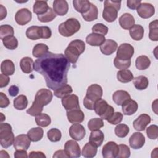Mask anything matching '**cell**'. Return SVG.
I'll list each match as a JSON object with an SVG mask.
<instances>
[{
    "label": "cell",
    "instance_id": "cell-1",
    "mask_svg": "<svg viewBox=\"0 0 158 158\" xmlns=\"http://www.w3.org/2000/svg\"><path fill=\"white\" fill-rule=\"evenodd\" d=\"M70 62L62 54L48 52L34 62V70L44 78L46 86L56 90L67 83Z\"/></svg>",
    "mask_w": 158,
    "mask_h": 158
},
{
    "label": "cell",
    "instance_id": "cell-2",
    "mask_svg": "<svg viewBox=\"0 0 158 158\" xmlns=\"http://www.w3.org/2000/svg\"><path fill=\"white\" fill-rule=\"evenodd\" d=\"M52 92L48 89L42 88L36 93L31 106L27 110V113L31 116H36L41 113L43 107L48 105L52 99Z\"/></svg>",
    "mask_w": 158,
    "mask_h": 158
},
{
    "label": "cell",
    "instance_id": "cell-3",
    "mask_svg": "<svg viewBox=\"0 0 158 158\" xmlns=\"http://www.w3.org/2000/svg\"><path fill=\"white\" fill-rule=\"evenodd\" d=\"M85 50V43L80 40L72 41L65 50V56L68 61L75 64L80 56Z\"/></svg>",
    "mask_w": 158,
    "mask_h": 158
},
{
    "label": "cell",
    "instance_id": "cell-4",
    "mask_svg": "<svg viewBox=\"0 0 158 158\" xmlns=\"http://www.w3.org/2000/svg\"><path fill=\"white\" fill-rule=\"evenodd\" d=\"M102 89L98 84H92L88 86L86 94L83 99L84 106L89 110H94L95 102L101 98Z\"/></svg>",
    "mask_w": 158,
    "mask_h": 158
},
{
    "label": "cell",
    "instance_id": "cell-5",
    "mask_svg": "<svg viewBox=\"0 0 158 158\" xmlns=\"http://www.w3.org/2000/svg\"><path fill=\"white\" fill-rule=\"evenodd\" d=\"M104 3L102 18L107 22H114L117 18L118 12L120 9L121 1L106 0Z\"/></svg>",
    "mask_w": 158,
    "mask_h": 158
},
{
    "label": "cell",
    "instance_id": "cell-6",
    "mask_svg": "<svg viewBox=\"0 0 158 158\" xmlns=\"http://www.w3.org/2000/svg\"><path fill=\"white\" fill-rule=\"evenodd\" d=\"M80 23L77 19L75 18H70L59 25L58 30L62 36L69 37L78 32L80 29Z\"/></svg>",
    "mask_w": 158,
    "mask_h": 158
},
{
    "label": "cell",
    "instance_id": "cell-7",
    "mask_svg": "<svg viewBox=\"0 0 158 158\" xmlns=\"http://www.w3.org/2000/svg\"><path fill=\"white\" fill-rule=\"evenodd\" d=\"M14 135L12 127L7 123L0 124V144L4 148H8L14 144Z\"/></svg>",
    "mask_w": 158,
    "mask_h": 158
},
{
    "label": "cell",
    "instance_id": "cell-8",
    "mask_svg": "<svg viewBox=\"0 0 158 158\" xmlns=\"http://www.w3.org/2000/svg\"><path fill=\"white\" fill-rule=\"evenodd\" d=\"M94 110L97 115L103 120L109 119L114 112V109L110 105H109L106 101L99 99L94 106Z\"/></svg>",
    "mask_w": 158,
    "mask_h": 158
},
{
    "label": "cell",
    "instance_id": "cell-9",
    "mask_svg": "<svg viewBox=\"0 0 158 158\" xmlns=\"http://www.w3.org/2000/svg\"><path fill=\"white\" fill-rule=\"evenodd\" d=\"M134 48L129 43L121 44L117 51L116 57L122 60H130L134 54Z\"/></svg>",
    "mask_w": 158,
    "mask_h": 158
},
{
    "label": "cell",
    "instance_id": "cell-10",
    "mask_svg": "<svg viewBox=\"0 0 158 158\" xmlns=\"http://www.w3.org/2000/svg\"><path fill=\"white\" fill-rule=\"evenodd\" d=\"M64 151L69 157L77 158L81 156L80 146L75 140H69L64 145Z\"/></svg>",
    "mask_w": 158,
    "mask_h": 158
},
{
    "label": "cell",
    "instance_id": "cell-11",
    "mask_svg": "<svg viewBox=\"0 0 158 158\" xmlns=\"http://www.w3.org/2000/svg\"><path fill=\"white\" fill-rule=\"evenodd\" d=\"M119 151L118 146L114 141H109L104 145L102 149V154L104 158L117 157Z\"/></svg>",
    "mask_w": 158,
    "mask_h": 158
},
{
    "label": "cell",
    "instance_id": "cell-12",
    "mask_svg": "<svg viewBox=\"0 0 158 158\" xmlns=\"http://www.w3.org/2000/svg\"><path fill=\"white\" fill-rule=\"evenodd\" d=\"M62 104L67 111L75 109H80L78 97L74 94H69L62 98Z\"/></svg>",
    "mask_w": 158,
    "mask_h": 158
},
{
    "label": "cell",
    "instance_id": "cell-13",
    "mask_svg": "<svg viewBox=\"0 0 158 158\" xmlns=\"http://www.w3.org/2000/svg\"><path fill=\"white\" fill-rule=\"evenodd\" d=\"M32 18V14L30 10L27 8L19 9L15 15V20L20 25H25L30 22Z\"/></svg>",
    "mask_w": 158,
    "mask_h": 158
},
{
    "label": "cell",
    "instance_id": "cell-14",
    "mask_svg": "<svg viewBox=\"0 0 158 158\" xmlns=\"http://www.w3.org/2000/svg\"><path fill=\"white\" fill-rule=\"evenodd\" d=\"M138 15L143 19H148L151 17L155 13V9L153 5L150 3H141L136 9Z\"/></svg>",
    "mask_w": 158,
    "mask_h": 158
},
{
    "label": "cell",
    "instance_id": "cell-15",
    "mask_svg": "<svg viewBox=\"0 0 158 158\" xmlns=\"http://www.w3.org/2000/svg\"><path fill=\"white\" fill-rule=\"evenodd\" d=\"M70 136L76 141H80L84 138L86 135V130L84 127L80 123L73 124L69 130Z\"/></svg>",
    "mask_w": 158,
    "mask_h": 158
},
{
    "label": "cell",
    "instance_id": "cell-16",
    "mask_svg": "<svg viewBox=\"0 0 158 158\" xmlns=\"http://www.w3.org/2000/svg\"><path fill=\"white\" fill-rule=\"evenodd\" d=\"M31 143V140L28 138L27 135L21 134L17 136L14 141V148L15 150L23 149L27 150Z\"/></svg>",
    "mask_w": 158,
    "mask_h": 158
},
{
    "label": "cell",
    "instance_id": "cell-17",
    "mask_svg": "<svg viewBox=\"0 0 158 158\" xmlns=\"http://www.w3.org/2000/svg\"><path fill=\"white\" fill-rule=\"evenodd\" d=\"M145 143V137L140 132H135L129 138L130 146L134 149H138L141 148Z\"/></svg>",
    "mask_w": 158,
    "mask_h": 158
},
{
    "label": "cell",
    "instance_id": "cell-18",
    "mask_svg": "<svg viewBox=\"0 0 158 158\" xmlns=\"http://www.w3.org/2000/svg\"><path fill=\"white\" fill-rule=\"evenodd\" d=\"M67 117L69 122L72 124L80 123L85 119V114L80 109L67 111Z\"/></svg>",
    "mask_w": 158,
    "mask_h": 158
},
{
    "label": "cell",
    "instance_id": "cell-19",
    "mask_svg": "<svg viewBox=\"0 0 158 158\" xmlns=\"http://www.w3.org/2000/svg\"><path fill=\"white\" fill-rule=\"evenodd\" d=\"M151 117L146 114H142L133 121V125L137 131H144L147 125L151 122Z\"/></svg>",
    "mask_w": 158,
    "mask_h": 158
},
{
    "label": "cell",
    "instance_id": "cell-20",
    "mask_svg": "<svg viewBox=\"0 0 158 158\" xmlns=\"http://www.w3.org/2000/svg\"><path fill=\"white\" fill-rule=\"evenodd\" d=\"M118 45L116 41L112 40H106L100 46V50L101 52L106 56L111 55L117 49Z\"/></svg>",
    "mask_w": 158,
    "mask_h": 158
},
{
    "label": "cell",
    "instance_id": "cell-21",
    "mask_svg": "<svg viewBox=\"0 0 158 158\" xmlns=\"http://www.w3.org/2000/svg\"><path fill=\"white\" fill-rule=\"evenodd\" d=\"M53 10L56 15H65L69 10V5L65 0H56L53 2Z\"/></svg>",
    "mask_w": 158,
    "mask_h": 158
},
{
    "label": "cell",
    "instance_id": "cell-22",
    "mask_svg": "<svg viewBox=\"0 0 158 158\" xmlns=\"http://www.w3.org/2000/svg\"><path fill=\"white\" fill-rule=\"evenodd\" d=\"M122 106V112L124 115H131L135 114L138 108V105L137 102L133 99H128L123 103Z\"/></svg>",
    "mask_w": 158,
    "mask_h": 158
},
{
    "label": "cell",
    "instance_id": "cell-23",
    "mask_svg": "<svg viewBox=\"0 0 158 158\" xmlns=\"http://www.w3.org/2000/svg\"><path fill=\"white\" fill-rule=\"evenodd\" d=\"M119 23L124 30H130L135 25V19L131 14L125 13L120 17Z\"/></svg>",
    "mask_w": 158,
    "mask_h": 158
},
{
    "label": "cell",
    "instance_id": "cell-24",
    "mask_svg": "<svg viewBox=\"0 0 158 158\" xmlns=\"http://www.w3.org/2000/svg\"><path fill=\"white\" fill-rule=\"evenodd\" d=\"M131 99L130 94L124 90H118L112 94L114 102L118 106H122L127 100Z\"/></svg>",
    "mask_w": 158,
    "mask_h": 158
},
{
    "label": "cell",
    "instance_id": "cell-25",
    "mask_svg": "<svg viewBox=\"0 0 158 158\" xmlns=\"http://www.w3.org/2000/svg\"><path fill=\"white\" fill-rule=\"evenodd\" d=\"M106 40L104 36L96 34L91 33L89 34L86 38V43L92 46H101Z\"/></svg>",
    "mask_w": 158,
    "mask_h": 158
},
{
    "label": "cell",
    "instance_id": "cell-26",
    "mask_svg": "<svg viewBox=\"0 0 158 158\" xmlns=\"http://www.w3.org/2000/svg\"><path fill=\"white\" fill-rule=\"evenodd\" d=\"M27 37L31 40H37L42 38V28L38 26L28 27L26 31Z\"/></svg>",
    "mask_w": 158,
    "mask_h": 158
},
{
    "label": "cell",
    "instance_id": "cell-27",
    "mask_svg": "<svg viewBox=\"0 0 158 158\" xmlns=\"http://www.w3.org/2000/svg\"><path fill=\"white\" fill-rule=\"evenodd\" d=\"M104 139V135L103 132L100 130L92 131L89 136V142L96 147L100 146Z\"/></svg>",
    "mask_w": 158,
    "mask_h": 158
},
{
    "label": "cell",
    "instance_id": "cell-28",
    "mask_svg": "<svg viewBox=\"0 0 158 158\" xmlns=\"http://www.w3.org/2000/svg\"><path fill=\"white\" fill-rule=\"evenodd\" d=\"M20 67L25 73H30L34 70V62L31 57H24L20 62Z\"/></svg>",
    "mask_w": 158,
    "mask_h": 158
},
{
    "label": "cell",
    "instance_id": "cell-29",
    "mask_svg": "<svg viewBox=\"0 0 158 158\" xmlns=\"http://www.w3.org/2000/svg\"><path fill=\"white\" fill-rule=\"evenodd\" d=\"M91 2L87 0H73V6L75 9L81 14L86 13L91 7Z\"/></svg>",
    "mask_w": 158,
    "mask_h": 158
},
{
    "label": "cell",
    "instance_id": "cell-30",
    "mask_svg": "<svg viewBox=\"0 0 158 158\" xmlns=\"http://www.w3.org/2000/svg\"><path fill=\"white\" fill-rule=\"evenodd\" d=\"M130 35L131 38L135 41H139L142 40L144 36V28L139 24L134 25L130 29Z\"/></svg>",
    "mask_w": 158,
    "mask_h": 158
},
{
    "label": "cell",
    "instance_id": "cell-31",
    "mask_svg": "<svg viewBox=\"0 0 158 158\" xmlns=\"http://www.w3.org/2000/svg\"><path fill=\"white\" fill-rule=\"evenodd\" d=\"M1 71L2 73L6 75H13L15 72V65L14 62L9 59L3 60L1 64Z\"/></svg>",
    "mask_w": 158,
    "mask_h": 158
},
{
    "label": "cell",
    "instance_id": "cell-32",
    "mask_svg": "<svg viewBox=\"0 0 158 158\" xmlns=\"http://www.w3.org/2000/svg\"><path fill=\"white\" fill-rule=\"evenodd\" d=\"M117 78L120 82L126 83L133 80V75L130 70L123 69L117 72Z\"/></svg>",
    "mask_w": 158,
    "mask_h": 158
},
{
    "label": "cell",
    "instance_id": "cell-33",
    "mask_svg": "<svg viewBox=\"0 0 158 158\" xmlns=\"http://www.w3.org/2000/svg\"><path fill=\"white\" fill-rule=\"evenodd\" d=\"M95 145L93 144L90 142L87 143L83 148L81 151L82 156L86 158L94 157L97 153L98 149Z\"/></svg>",
    "mask_w": 158,
    "mask_h": 158
},
{
    "label": "cell",
    "instance_id": "cell-34",
    "mask_svg": "<svg viewBox=\"0 0 158 158\" xmlns=\"http://www.w3.org/2000/svg\"><path fill=\"white\" fill-rule=\"evenodd\" d=\"M49 7L46 1H36L33 7V12L36 14L42 15L46 13L49 9Z\"/></svg>",
    "mask_w": 158,
    "mask_h": 158
},
{
    "label": "cell",
    "instance_id": "cell-35",
    "mask_svg": "<svg viewBox=\"0 0 158 158\" xmlns=\"http://www.w3.org/2000/svg\"><path fill=\"white\" fill-rule=\"evenodd\" d=\"M27 135L31 141H38L41 140L43 136V130L40 127L32 128L28 131Z\"/></svg>",
    "mask_w": 158,
    "mask_h": 158
},
{
    "label": "cell",
    "instance_id": "cell-36",
    "mask_svg": "<svg viewBox=\"0 0 158 158\" xmlns=\"http://www.w3.org/2000/svg\"><path fill=\"white\" fill-rule=\"evenodd\" d=\"M82 17L86 22H91L98 19V7L94 4H91L90 9L85 14H81Z\"/></svg>",
    "mask_w": 158,
    "mask_h": 158
},
{
    "label": "cell",
    "instance_id": "cell-37",
    "mask_svg": "<svg viewBox=\"0 0 158 158\" xmlns=\"http://www.w3.org/2000/svg\"><path fill=\"white\" fill-rule=\"evenodd\" d=\"M48 46L44 43H38L33 48L32 54L35 57L40 58L48 52Z\"/></svg>",
    "mask_w": 158,
    "mask_h": 158
},
{
    "label": "cell",
    "instance_id": "cell-38",
    "mask_svg": "<svg viewBox=\"0 0 158 158\" xmlns=\"http://www.w3.org/2000/svg\"><path fill=\"white\" fill-rule=\"evenodd\" d=\"M135 65L138 70H146L150 66L151 60L148 56L142 55L136 58Z\"/></svg>",
    "mask_w": 158,
    "mask_h": 158
},
{
    "label": "cell",
    "instance_id": "cell-39",
    "mask_svg": "<svg viewBox=\"0 0 158 158\" xmlns=\"http://www.w3.org/2000/svg\"><path fill=\"white\" fill-rule=\"evenodd\" d=\"M133 84L137 89L144 90L148 86L149 81L146 77L144 75H139L134 78Z\"/></svg>",
    "mask_w": 158,
    "mask_h": 158
},
{
    "label": "cell",
    "instance_id": "cell-40",
    "mask_svg": "<svg viewBox=\"0 0 158 158\" xmlns=\"http://www.w3.org/2000/svg\"><path fill=\"white\" fill-rule=\"evenodd\" d=\"M28 106V99L26 96L21 94L14 99V107L17 110H23Z\"/></svg>",
    "mask_w": 158,
    "mask_h": 158
},
{
    "label": "cell",
    "instance_id": "cell-41",
    "mask_svg": "<svg viewBox=\"0 0 158 158\" xmlns=\"http://www.w3.org/2000/svg\"><path fill=\"white\" fill-rule=\"evenodd\" d=\"M73 91L72 88L70 85L65 84L62 86L57 88L54 91V94L55 96L59 98H62L69 94H70Z\"/></svg>",
    "mask_w": 158,
    "mask_h": 158
},
{
    "label": "cell",
    "instance_id": "cell-42",
    "mask_svg": "<svg viewBox=\"0 0 158 158\" xmlns=\"http://www.w3.org/2000/svg\"><path fill=\"white\" fill-rule=\"evenodd\" d=\"M35 122L36 124L42 127H46L50 125L51 119L49 115L45 113H40L35 116Z\"/></svg>",
    "mask_w": 158,
    "mask_h": 158
},
{
    "label": "cell",
    "instance_id": "cell-43",
    "mask_svg": "<svg viewBox=\"0 0 158 158\" xmlns=\"http://www.w3.org/2000/svg\"><path fill=\"white\" fill-rule=\"evenodd\" d=\"M149 38L151 41H158V20H154L152 21L149 25Z\"/></svg>",
    "mask_w": 158,
    "mask_h": 158
},
{
    "label": "cell",
    "instance_id": "cell-44",
    "mask_svg": "<svg viewBox=\"0 0 158 158\" xmlns=\"http://www.w3.org/2000/svg\"><path fill=\"white\" fill-rule=\"evenodd\" d=\"M56 16L57 15L54 12L53 9L49 7L46 13L42 15H38V19L39 21H40L41 22L46 23V22H49L52 21L56 18Z\"/></svg>",
    "mask_w": 158,
    "mask_h": 158
},
{
    "label": "cell",
    "instance_id": "cell-45",
    "mask_svg": "<svg viewBox=\"0 0 158 158\" xmlns=\"http://www.w3.org/2000/svg\"><path fill=\"white\" fill-rule=\"evenodd\" d=\"M4 46L8 49L14 50L18 46V41L14 36H9L2 40Z\"/></svg>",
    "mask_w": 158,
    "mask_h": 158
},
{
    "label": "cell",
    "instance_id": "cell-46",
    "mask_svg": "<svg viewBox=\"0 0 158 158\" xmlns=\"http://www.w3.org/2000/svg\"><path fill=\"white\" fill-rule=\"evenodd\" d=\"M102 127H104V122L101 118H91L88 123V128L91 131L99 130Z\"/></svg>",
    "mask_w": 158,
    "mask_h": 158
},
{
    "label": "cell",
    "instance_id": "cell-47",
    "mask_svg": "<svg viewBox=\"0 0 158 158\" xmlns=\"http://www.w3.org/2000/svg\"><path fill=\"white\" fill-rule=\"evenodd\" d=\"M129 131L128 126L124 123L118 124L115 128V133L119 138H125L128 134Z\"/></svg>",
    "mask_w": 158,
    "mask_h": 158
},
{
    "label": "cell",
    "instance_id": "cell-48",
    "mask_svg": "<svg viewBox=\"0 0 158 158\" xmlns=\"http://www.w3.org/2000/svg\"><path fill=\"white\" fill-rule=\"evenodd\" d=\"M47 136L49 141L51 142H57L60 140L62 138V133L59 129L53 128L48 131Z\"/></svg>",
    "mask_w": 158,
    "mask_h": 158
},
{
    "label": "cell",
    "instance_id": "cell-49",
    "mask_svg": "<svg viewBox=\"0 0 158 158\" xmlns=\"http://www.w3.org/2000/svg\"><path fill=\"white\" fill-rule=\"evenodd\" d=\"M14 28L9 25H2L0 26V39L2 40L6 37L13 36Z\"/></svg>",
    "mask_w": 158,
    "mask_h": 158
},
{
    "label": "cell",
    "instance_id": "cell-50",
    "mask_svg": "<svg viewBox=\"0 0 158 158\" xmlns=\"http://www.w3.org/2000/svg\"><path fill=\"white\" fill-rule=\"evenodd\" d=\"M108 27L102 23H98L94 25L92 27V32L101 35H106L108 33Z\"/></svg>",
    "mask_w": 158,
    "mask_h": 158
},
{
    "label": "cell",
    "instance_id": "cell-51",
    "mask_svg": "<svg viewBox=\"0 0 158 158\" xmlns=\"http://www.w3.org/2000/svg\"><path fill=\"white\" fill-rule=\"evenodd\" d=\"M114 64L115 67L118 69H127L130 67L131 65V60H120L116 57L114 60Z\"/></svg>",
    "mask_w": 158,
    "mask_h": 158
},
{
    "label": "cell",
    "instance_id": "cell-52",
    "mask_svg": "<svg viewBox=\"0 0 158 158\" xmlns=\"http://www.w3.org/2000/svg\"><path fill=\"white\" fill-rule=\"evenodd\" d=\"M146 134L151 139H156L158 137V127L156 125H151L146 128Z\"/></svg>",
    "mask_w": 158,
    "mask_h": 158
},
{
    "label": "cell",
    "instance_id": "cell-53",
    "mask_svg": "<svg viewBox=\"0 0 158 158\" xmlns=\"http://www.w3.org/2000/svg\"><path fill=\"white\" fill-rule=\"evenodd\" d=\"M119 151L117 156L118 158H127L130 156V150L129 147L123 144L118 145Z\"/></svg>",
    "mask_w": 158,
    "mask_h": 158
},
{
    "label": "cell",
    "instance_id": "cell-54",
    "mask_svg": "<svg viewBox=\"0 0 158 158\" xmlns=\"http://www.w3.org/2000/svg\"><path fill=\"white\" fill-rule=\"evenodd\" d=\"M123 119V114L119 112H114L112 116L107 120V121L112 125H117L120 123Z\"/></svg>",
    "mask_w": 158,
    "mask_h": 158
},
{
    "label": "cell",
    "instance_id": "cell-55",
    "mask_svg": "<svg viewBox=\"0 0 158 158\" xmlns=\"http://www.w3.org/2000/svg\"><path fill=\"white\" fill-rule=\"evenodd\" d=\"M10 104V101L7 96L2 92L0 93V107L5 108L7 107Z\"/></svg>",
    "mask_w": 158,
    "mask_h": 158
},
{
    "label": "cell",
    "instance_id": "cell-56",
    "mask_svg": "<svg viewBox=\"0 0 158 158\" xmlns=\"http://www.w3.org/2000/svg\"><path fill=\"white\" fill-rule=\"evenodd\" d=\"M141 3V0H128L127 1V6L129 9L135 10L138 7Z\"/></svg>",
    "mask_w": 158,
    "mask_h": 158
},
{
    "label": "cell",
    "instance_id": "cell-57",
    "mask_svg": "<svg viewBox=\"0 0 158 158\" xmlns=\"http://www.w3.org/2000/svg\"><path fill=\"white\" fill-rule=\"evenodd\" d=\"M10 81V78L8 75H6L3 73L0 75V88H4L8 85Z\"/></svg>",
    "mask_w": 158,
    "mask_h": 158
},
{
    "label": "cell",
    "instance_id": "cell-58",
    "mask_svg": "<svg viewBox=\"0 0 158 158\" xmlns=\"http://www.w3.org/2000/svg\"><path fill=\"white\" fill-rule=\"evenodd\" d=\"M42 28V38L49 39L51 38L52 32L51 29L47 26H41Z\"/></svg>",
    "mask_w": 158,
    "mask_h": 158
},
{
    "label": "cell",
    "instance_id": "cell-59",
    "mask_svg": "<svg viewBox=\"0 0 158 158\" xmlns=\"http://www.w3.org/2000/svg\"><path fill=\"white\" fill-rule=\"evenodd\" d=\"M30 158H45V154L41 151H31L28 155Z\"/></svg>",
    "mask_w": 158,
    "mask_h": 158
},
{
    "label": "cell",
    "instance_id": "cell-60",
    "mask_svg": "<svg viewBox=\"0 0 158 158\" xmlns=\"http://www.w3.org/2000/svg\"><path fill=\"white\" fill-rule=\"evenodd\" d=\"M28 157L27 152L26 150L19 149L16 150L14 152V157L15 158H27Z\"/></svg>",
    "mask_w": 158,
    "mask_h": 158
},
{
    "label": "cell",
    "instance_id": "cell-61",
    "mask_svg": "<svg viewBox=\"0 0 158 158\" xmlns=\"http://www.w3.org/2000/svg\"><path fill=\"white\" fill-rule=\"evenodd\" d=\"M9 94L14 97V96H15L17 95V94L19 93V88L15 86V85H12L11 86H10V88H9Z\"/></svg>",
    "mask_w": 158,
    "mask_h": 158
},
{
    "label": "cell",
    "instance_id": "cell-62",
    "mask_svg": "<svg viewBox=\"0 0 158 158\" xmlns=\"http://www.w3.org/2000/svg\"><path fill=\"white\" fill-rule=\"evenodd\" d=\"M53 158H58V157H69L67 155L65 151L64 150H58L55 152V153L53 155Z\"/></svg>",
    "mask_w": 158,
    "mask_h": 158
},
{
    "label": "cell",
    "instance_id": "cell-63",
    "mask_svg": "<svg viewBox=\"0 0 158 158\" xmlns=\"http://www.w3.org/2000/svg\"><path fill=\"white\" fill-rule=\"evenodd\" d=\"M7 16V10L5 7L0 4V20H2Z\"/></svg>",
    "mask_w": 158,
    "mask_h": 158
},
{
    "label": "cell",
    "instance_id": "cell-64",
    "mask_svg": "<svg viewBox=\"0 0 158 158\" xmlns=\"http://www.w3.org/2000/svg\"><path fill=\"white\" fill-rule=\"evenodd\" d=\"M0 157H9V156L7 152H6L4 150H1L0 151Z\"/></svg>",
    "mask_w": 158,
    "mask_h": 158
}]
</instances>
